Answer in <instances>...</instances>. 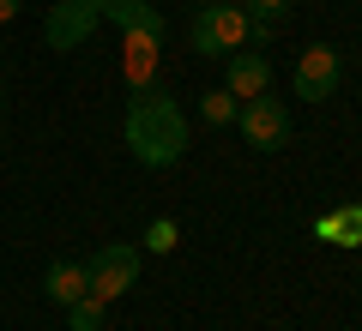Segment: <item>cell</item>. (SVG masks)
Segmentation results:
<instances>
[{"instance_id": "cell-1", "label": "cell", "mask_w": 362, "mask_h": 331, "mask_svg": "<svg viewBox=\"0 0 362 331\" xmlns=\"http://www.w3.org/2000/svg\"><path fill=\"white\" fill-rule=\"evenodd\" d=\"M127 151L139 157L145 169H175L187 157V115L175 109L169 90H139L127 102Z\"/></svg>"}, {"instance_id": "cell-2", "label": "cell", "mask_w": 362, "mask_h": 331, "mask_svg": "<svg viewBox=\"0 0 362 331\" xmlns=\"http://www.w3.org/2000/svg\"><path fill=\"white\" fill-rule=\"evenodd\" d=\"M247 37H254V18L242 6H223V0H211L206 13L194 18V49L199 54H235V49H247Z\"/></svg>"}, {"instance_id": "cell-3", "label": "cell", "mask_w": 362, "mask_h": 331, "mask_svg": "<svg viewBox=\"0 0 362 331\" xmlns=\"http://www.w3.org/2000/svg\"><path fill=\"white\" fill-rule=\"evenodd\" d=\"M338 85H344V54H338L332 42H308V49L296 54V97L302 102H326V97H338Z\"/></svg>"}, {"instance_id": "cell-4", "label": "cell", "mask_w": 362, "mask_h": 331, "mask_svg": "<svg viewBox=\"0 0 362 331\" xmlns=\"http://www.w3.org/2000/svg\"><path fill=\"white\" fill-rule=\"evenodd\" d=\"M235 127H242V139L254 145V151H284L290 145V109L278 97H247L242 115H235Z\"/></svg>"}, {"instance_id": "cell-5", "label": "cell", "mask_w": 362, "mask_h": 331, "mask_svg": "<svg viewBox=\"0 0 362 331\" xmlns=\"http://www.w3.org/2000/svg\"><path fill=\"white\" fill-rule=\"evenodd\" d=\"M85 271H90V295H97V301H115V295H127L133 283H139V253L121 247V241H109V247H97V253L85 259Z\"/></svg>"}, {"instance_id": "cell-6", "label": "cell", "mask_w": 362, "mask_h": 331, "mask_svg": "<svg viewBox=\"0 0 362 331\" xmlns=\"http://www.w3.org/2000/svg\"><path fill=\"white\" fill-rule=\"evenodd\" d=\"M97 13L115 18V25L127 30V42H133V66H145V54L163 42V18H157L145 0H97Z\"/></svg>"}, {"instance_id": "cell-7", "label": "cell", "mask_w": 362, "mask_h": 331, "mask_svg": "<svg viewBox=\"0 0 362 331\" xmlns=\"http://www.w3.org/2000/svg\"><path fill=\"white\" fill-rule=\"evenodd\" d=\"M97 18H103V13H97V0H61V6L49 13V42H54V49H78Z\"/></svg>"}, {"instance_id": "cell-8", "label": "cell", "mask_w": 362, "mask_h": 331, "mask_svg": "<svg viewBox=\"0 0 362 331\" xmlns=\"http://www.w3.org/2000/svg\"><path fill=\"white\" fill-rule=\"evenodd\" d=\"M223 90H230L235 102L266 97V90H272V61H266V54H254V49H235V54H230V78H223Z\"/></svg>"}, {"instance_id": "cell-9", "label": "cell", "mask_w": 362, "mask_h": 331, "mask_svg": "<svg viewBox=\"0 0 362 331\" xmlns=\"http://www.w3.org/2000/svg\"><path fill=\"white\" fill-rule=\"evenodd\" d=\"M42 289H49V301H61V307H73L78 295H90V271H85V259H54L49 277H42Z\"/></svg>"}, {"instance_id": "cell-10", "label": "cell", "mask_w": 362, "mask_h": 331, "mask_svg": "<svg viewBox=\"0 0 362 331\" xmlns=\"http://www.w3.org/2000/svg\"><path fill=\"white\" fill-rule=\"evenodd\" d=\"M103 307L109 301H97V295H78V301L66 307V325L73 331H103Z\"/></svg>"}, {"instance_id": "cell-11", "label": "cell", "mask_w": 362, "mask_h": 331, "mask_svg": "<svg viewBox=\"0 0 362 331\" xmlns=\"http://www.w3.org/2000/svg\"><path fill=\"white\" fill-rule=\"evenodd\" d=\"M199 115H206V121H211V127H230V121H235V115H242V102H235V97H230V90H211V97H206V102H199Z\"/></svg>"}, {"instance_id": "cell-12", "label": "cell", "mask_w": 362, "mask_h": 331, "mask_svg": "<svg viewBox=\"0 0 362 331\" xmlns=\"http://www.w3.org/2000/svg\"><path fill=\"white\" fill-rule=\"evenodd\" d=\"M175 217H151V229H145V247H151V253H175Z\"/></svg>"}, {"instance_id": "cell-13", "label": "cell", "mask_w": 362, "mask_h": 331, "mask_svg": "<svg viewBox=\"0 0 362 331\" xmlns=\"http://www.w3.org/2000/svg\"><path fill=\"white\" fill-rule=\"evenodd\" d=\"M338 223H344L338 247H362V205H338Z\"/></svg>"}, {"instance_id": "cell-14", "label": "cell", "mask_w": 362, "mask_h": 331, "mask_svg": "<svg viewBox=\"0 0 362 331\" xmlns=\"http://www.w3.org/2000/svg\"><path fill=\"white\" fill-rule=\"evenodd\" d=\"M338 235H344V223H338V211H326V217H314V241H326V247H338Z\"/></svg>"}, {"instance_id": "cell-15", "label": "cell", "mask_w": 362, "mask_h": 331, "mask_svg": "<svg viewBox=\"0 0 362 331\" xmlns=\"http://www.w3.org/2000/svg\"><path fill=\"white\" fill-rule=\"evenodd\" d=\"M296 0H254V18H284Z\"/></svg>"}, {"instance_id": "cell-16", "label": "cell", "mask_w": 362, "mask_h": 331, "mask_svg": "<svg viewBox=\"0 0 362 331\" xmlns=\"http://www.w3.org/2000/svg\"><path fill=\"white\" fill-rule=\"evenodd\" d=\"M18 13V0H0V25H6V18H13Z\"/></svg>"}, {"instance_id": "cell-17", "label": "cell", "mask_w": 362, "mask_h": 331, "mask_svg": "<svg viewBox=\"0 0 362 331\" xmlns=\"http://www.w3.org/2000/svg\"><path fill=\"white\" fill-rule=\"evenodd\" d=\"M223 6H242V0H223Z\"/></svg>"}, {"instance_id": "cell-18", "label": "cell", "mask_w": 362, "mask_h": 331, "mask_svg": "<svg viewBox=\"0 0 362 331\" xmlns=\"http://www.w3.org/2000/svg\"><path fill=\"white\" fill-rule=\"evenodd\" d=\"M0 102H6V85H0Z\"/></svg>"}]
</instances>
